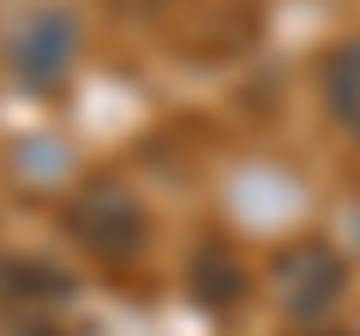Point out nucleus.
Wrapping results in <instances>:
<instances>
[{
  "mask_svg": "<svg viewBox=\"0 0 360 336\" xmlns=\"http://www.w3.org/2000/svg\"><path fill=\"white\" fill-rule=\"evenodd\" d=\"M342 288H348V264L324 240H295L270 259V300L300 324H319L342 300Z\"/></svg>",
  "mask_w": 360,
  "mask_h": 336,
  "instance_id": "nucleus-1",
  "label": "nucleus"
},
{
  "mask_svg": "<svg viewBox=\"0 0 360 336\" xmlns=\"http://www.w3.org/2000/svg\"><path fill=\"white\" fill-rule=\"evenodd\" d=\"M66 228L78 234V246L84 252H96V259H132L144 246V228H150V217H144L139 193L120 181H90L84 193L72 198V210H66Z\"/></svg>",
  "mask_w": 360,
  "mask_h": 336,
  "instance_id": "nucleus-2",
  "label": "nucleus"
},
{
  "mask_svg": "<svg viewBox=\"0 0 360 336\" xmlns=\"http://www.w3.org/2000/svg\"><path fill=\"white\" fill-rule=\"evenodd\" d=\"M6 60H13V72L25 78L30 91H60L78 66V25L66 13H54V6H42L25 25H13Z\"/></svg>",
  "mask_w": 360,
  "mask_h": 336,
  "instance_id": "nucleus-3",
  "label": "nucleus"
},
{
  "mask_svg": "<svg viewBox=\"0 0 360 336\" xmlns=\"http://www.w3.org/2000/svg\"><path fill=\"white\" fill-rule=\"evenodd\" d=\"M319 91H324L330 120L360 144V37L336 42V49L324 54V66H319Z\"/></svg>",
  "mask_w": 360,
  "mask_h": 336,
  "instance_id": "nucleus-4",
  "label": "nucleus"
}]
</instances>
